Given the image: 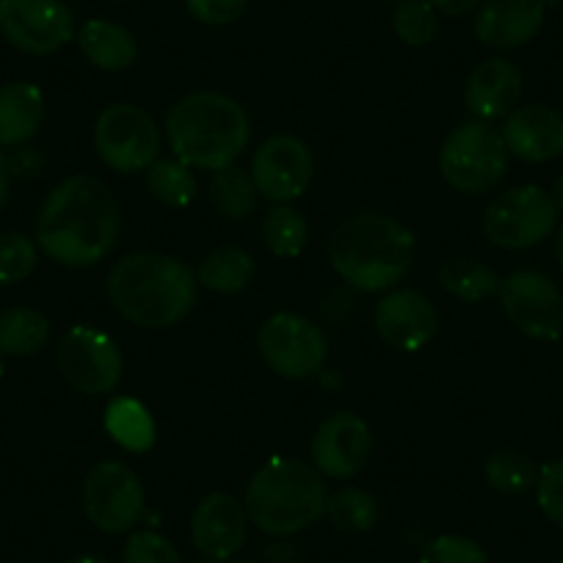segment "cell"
<instances>
[{"label":"cell","instance_id":"6da1fadb","mask_svg":"<svg viewBox=\"0 0 563 563\" xmlns=\"http://www.w3.org/2000/svg\"><path fill=\"white\" fill-rule=\"evenodd\" d=\"M122 232V208L102 180L73 175L47 194L36 219V243L56 263L89 268L106 260Z\"/></svg>","mask_w":563,"mask_h":563},{"label":"cell","instance_id":"7a4b0ae2","mask_svg":"<svg viewBox=\"0 0 563 563\" xmlns=\"http://www.w3.org/2000/svg\"><path fill=\"white\" fill-rule=\"evenodd\" d=\"M108 299L135 327L169 329L197 305V276L169 254H124L108 274Z\"/></svg>","mask_w":563,"mask_h":563},{"label":"cell","instance_id":"3957f363","mask_svg":"<svg viewBox=\"0 0 563 563\" xmlns=\"http://www.w3.org/2000/svg\"><path fill=\"white\" fill-rule=\"evenodd\" d=\"M417 241L409 227L384 213H356L340 221L327 243L332 268L365 294L393 290L415 263Z\"/></svg>","mask_w":563,"mask_h":563},{"label":"cell","instance_id":"277c9868","mask_svg":"<svg viewBox=\"0 0 563 563\" xmlns=\"http://www.w3.org/2000/svg\"><path fill=\"white\" fill-rule=\"evenodd\" d=\"M166 139L177 161L191 169L219 172L241 158L252 124L238 100L221 91H191L172 106Z\"/></svg>","mask_w":563,"mask_h":563},{"label":"cell","instance_id":"5b68a950","mask_svg":"<svg viewBox=\"0 0 563 563\" xmlns=\"http://www.w3.org/2000/svg\"><path fill=\"white\" fill-rule=\"evenodd\" d=\"M327 481L312 464L274 456L252 475L243 495L249 522L268 536H294L327 514Z\"/></svg>","mask_w":563,"mask_h":563},{"label":"cell","instance_id":"8992f818","mask_svg":"<svg viewBox=\"0 0 563 563\" xmlns=\"http://www.w3.org/2000/svg\"><path fill=\"white\" fill-rule=\"evenodd\" d=\"M440 172L453 191L467 197L497 188L508 172V147L503 133L481 119L453 128L442 141Z\"/></svg>","mask_w":563,"mask_h":563},{"label":"cell","instance_id":"52a82bcc","mask_svg":"<svg viewBox=\"0 0 563 563\" xmlns=\"http://www.w3.org/2000/svg\"><path fill=\"white\" fill-rule=\"evenodd\" d=\"M257 349L265 365L282 378L305 382L327 365L329 340L318 323L296 312H276L260 327Z\"/></svg>","mask_w":563,"mask_h":563},{"label":"cell","instance_id":"ba28073f","mask_svg":"<svg viewBox=\"0 0 563 563\" xmlns=\"http://www.w3.org/2000/svg\"><path fill=\"white\" fill-rule=\"evenodd\" d=\"M95 150L108 169L122 175L147 172L158 161V124L144 108L117 102L97 117Z\"/></svg>","mask_w":563,"mask_h":563},{"label":"cell","instance_id":"9c48e42d","mask_svg":"<svg viewBox=\"0 0 563 563\" xmlns=\"http://www.w3.org/2000/svg\"><path fill=\"white\" fill-rule=\"evenodd\" d=\"M558 224V208L541 186H517L489 202L484 213V235L495 246L519 252L547 241Z\"/></svg>","mask_w":563,"mask_h":563},{"label":"cell","instance_id":"30bf717a","mask_svg":"<svg viewBox=\"0 0 563 563\" xmlns=\"http://www.w3.org/2000/svg\"><path fill=\"white\" fill-rule=\"evenodd\" d=\"M147 511L139 475L122 462H100L84 481V514L102 533H128Z\"/></svg>","mask_w":563,"mask_h":563},{"label":"cell","instance_id":"8fae6325","mask_svg":"<svg viewBox=\"0 0 563 563\" xmlns=\"http://www.w3.org/2000/svg\"><path fill=\"white\" fill-rule=\"evenodd\" d=\"M56 365L64 382L84 395L111 393L124 371L117 340L84 323L73 327L58 340Z\"/></svg>","mask_w":563,"mask_h":563},{"label":"cell","instance_id":"7c38bea8","mask_svg":"<svg viewBox=\"0 0 563 563\" xmlns=\"http://www.w3.org/2000/svg\"><path fill=\"white\" fill-rule=\"evenodd\" d=\"M500 307L508 321L530 340H552L563 332V294L544 271L522 268L500 282Z\"/></svg>","mask_w":563,"mask_h":563},{"label":"cell","instance_id":"4fadbf2b","mask_svg":"<svg viewBox=\"0 0 563 563\" xmlns=\"http://www.w3.org/2000/svg\"><path fill=\"white\" fill-rule=\"evenodd\" d=\"M0 34L29 56H53L75 36L64 0H0Z\"/></svg>","mask_w":563,"mask_h":563},{"label":"cell","instance_id":"5bb4252c","mask_svg":"<svg viewBox=\"0 0 563 563\" xmlns=\"http://www.w3.org/2000/svg\"><path fill=\"white\" fill-rule=\"evenodd\" d=\"M316 172L310 147L296 135H271L252 158V180L260 197L288 205L307 191Z\"/></svg>","mask_w":563,"mask_h":563},{"label":"cell","instance_id":"9a60e30c","mask_svg":"<svg viewBox=\"0 0 563 563\" xmlns=\"http://www.w3.org/2000/svg\"><path fill=\"white\" fill-rule=\"evenodd\" d=\"M371 426L354 411H334L312 437V462L323 478H354L371 462Z\"/></svg>","mask_w":563,"mask_h":563},{"label":"cell","instance_id":"2e32d148","mask_svg":"<svg viewBox=\"0 0 563 563\" xmlns=\"http://www.w3.org/2000/svg\"><path fill=\"white\" fill-rule=\"evenodd\" d=\"M373 323L384 343L406 351V354L422 351L440 332V316H437L434 301L411 288L387 290V296L376 305Z\"/></svg>","mask_w":563,"mask_h":563},{"label":"cell","instance_id":"e0dca14e","mask_svg":"<svg viewBox=\"0 0 563 563\" xmlns=\"http://www.w3.org/2000/svg\"><path fill=\"white\" fill-rule=\"evenodd\" d=\"M249 517L238 497L210 492L199 500L191 517V541L208 561H230L246 544Z\"/></svg>","mask_w":563,"mask_h":563},{"label":"cell","instance_id":"ac0fdd59","mask_svg":"<svg viewBox=\"0 0 563 563\" xmlns=\"http://www.w3.org/2000/svg\"><path fill=\"white\" fill-rule=\"evenodd\" d=\"M508 155L528 164H547L563 155V117L550 106H519L503 124Z\"/></svg>","mask_w":563,"mask_h":563},{"label":"cell","instance_id":"d6986e66","mask_svg":"<svg viewBox=\"0 0 563 563\" xmlns=\"http://www.w3.org/2000/svg\"><path fill=\"white\" fill-rule=\"evenodd\" d=\"M547 0H484L475 14V36L492 51H517L544 25Z\"/></svg>","mask_w":563,"mask_h":563},{"label":"cell","instance_id":"ffe728a7","mask_svg":"<svg viewBox=\"0 0 563 563\" xmlns=\"http://www.w3.org/2000/svg\"><path fill=\"white\" fill-rule=\"evenodd\" d=\"M525 91L522 69L508 58H486L470 73L464 100L481 122L506 119L514 108H519Z\"/></svg>","mask_w":563,"mask_h":563},{"label":"cell","instance_id":"44dd1931","mask_svg":"<svg viewBox=\"0 0 563 563\" xmlns=\"http://www.w3.org/2000/svg\"><path fill=\"white\" fill-rule=\"evenodd\" d=\"M45 119V95L36 84L12 80L0 86V147H23Z\"/></svg>","mask_w":563,"mask_h":563},{"label":"cell","instance_id":"7402d4cb","mask_svg":"<svg viewBox=\"0 0 563 563\" xmlns=\"http://www.w3.org/2000/svg\"><path fill=\"white\" fill-rule=\"evenodd\" d=\"M80 53L106 73H122L139 58V45L124 25L111 20H89L78 29Z\"/></svg>","mask_w":563,"mask_h":563},{"label":"cell","instance_id":"603a6c76","mask_svg":"<svg viewBox=\"0 0 563 563\" xmlns=\"http://www.w3.org/2000/svg\"><path fill=\"white\" fill-rule=\"evenodd\" d=\"M108 437L130 453H144L155 445V420L150 409L135 398H113L106 409Z\"/></svg>","mask_w":563,"mask_h":563},{"label":"cell","instance_id":"cb8c5ba5","mask_svg":"<svg viewBox=\"0 0 563 563\" xmlns=\"http://www.w3.org/2000/svg\"><path fill=\"white\" fill-rule=\"evenodd\" d=\"M254 257L238 246H219L199 263L197 282H202L205 288L213 294H241L249 288V282L254 279Z\"/></svg>","mask_w":563,"mask_h":563},{"label":"cell","instance_id":"d4e9b609","mask_svg":"<svg viewBox=\"0 0 563 563\" xmlns=\"http://www.w3.org/2000/svg\"><path fill=\"white\" fill-rule=\"evenodd\" d=\"M51 340V321L34 307H12L0 312V354H40Z\"/></svg>","mask_w":563,"mask_h":563},{"label":"cell","instance_id":"484cf974","mask_svg":"<svg viewBox=\"0 0 563 563\" xmlns=\"http://www.w3.org/2000/svg\"><path fill=\"white\" fill-rule=\"evenodd\" d=\"M437 279H440V285L448 294L467 301V305L489 299V296H495L500 290V279H497L495 271L475 257L445 260L440 265V271H437Z\"/></svg>","mask_w":563,"mask_h":563},{"label":"cell","instance_id":"4316f807","mask_svg":"<svg viewBox=\"0 0 563 563\" xmlns=\"http://www.w3.org/2000/svg\"><path fill=\"white\" fill-rule=\"evenodd\" d=\"M208 194H210V205H213V208L230 221H241L246 219V216H252L254 208H257V197H260L257 186H254L252 180V172L238 169L235 164L213 172Z\"/></svg>","mask_w":563,"mask_h":563},{"label":"cell","instance_id":"83f0119b","mask_svg":"<svg viewBox=\"0 0 563 563\" xmlns=\"http://www.w3.org/2000/svg\"><path fill=\"white\" fill-rule=\"evenodd\" d=\"M260 235L268 252L279 260H294L305 252L307 238H310V227H307L305 216L290 205H274L268 213L263 216L260 224Z\"/></svg>","mask_w":563,"mask_h":563},{"label":"cell","instance_id":"f1b7e54d","mask_svg":"<svg viewBox=\"0 0 563 563\" xmlns=\"http://www.w3.org/2000/svg\"><path fill=\"white\" fill-rule=\"evenodd\" d=\"M147 188L164 208H188L197 197V177L191 166L177 158H158L147 169Z\"/></svg>","mask_w":563,"mask_h":563},{"label":"cell","instance_id":"f546056e","mask_svg":"<svg viewBox=\"0 0 563 563\" xmlns=\"http://www.w3.org/2000/svg\"><path fill=\"white\" fill-rule=\"evenodd\" d=\"M327 517L343 533H367L378 525V503L365 489H340L329 495Z\"/></svg>","mask_w":563,"mask_h":563},{"label":"cell","instance_id":"4dcf8cb0","mask_svg":"<svg viewBox=\"0 0 563 563\" xmlns=\"http://www.w3.org/2000/svg\"><path fill=\"white\" fill-rule=\"evenodd\" d=\"M486 484L492 489L503 492V495H525V492L536 489V478H539V470H536L533 459L525 456L522 451H497L495 456L486 462Z\"/></svg>","mask_w":563,"mask_h":563},{"label":"cell","instance_id":"1f68e13d","mask_svg":"<svg viewBox=\"0 0 563 563\" xmlns=\"http://www.w3.org/2000/svg\"><path fill=\"white\" fill-rule=\"evenodd\" d=\"M393 29L404 45L426 47L434 42L440 20L429 0H400L393 12Z\"/></svg>","mask_w":563,"mask_h":563},{"label":"cell","instance_id":"d6a6232c","mask_svg":"<svg viewBox=\"0 0 563 563\" xmlns=\"http://www.w3.org/2000/svg\"><path fill=\"white\" fill-rule=\"evenodd\" d=\"M40 263V249L23 232H0V285L29 279Z\"/></svg>","mask_w":563,"mask_h":563},{"label":"cell","instance_id":"836d02e7","mask_svg":"<svg viewBox=\"0 0 563 563\" xmlns=\"http://www.w3.org/2000/svg\"><path fill=\"white\" fill-rule=\"evenodd\" d=\"M417 563H489V558L478 541L467 539V536L445 533L422 547Z\"/></svg>","mask_w":563,"mask_h":563},{"label":"cell","instance_id":"e575fe53","mask_svg":"<svg viewBox=\"0 0 563 563\" xmlns=\"http://www.w3.org/2000/svg\"><path fill=\"white\" fill-rule=\"evenodd\" d=\"M124 563H183L180 550L166 536L155 530H139L130 533L122 550Z\"/></svg>","mask_w":563,"mask_h":563},{"label":"cell","instance_id":"d590c367","mask_svg":"<svg viewBox=\"0 0 563 563\" xmlns=\"http://www.w3.org/2000/svg\"><path fill=\"white\" fill-rule=\"evenodd\" d=\"M536 503L552 525L563 528V459L544 464L536 478Z\"/></svg>","mask_w":563,"mask_h":563},{"label":"cell","instance_id":"8d00e7d4","mask_svg":"<svg viewBox=\"0 0 563 563\" xmlns=\"http://www.w3.org/2000/svg\"><path fill=\"white\" fill-rule=\"evenodd\" d=\"M186 7L199 23L210 25V29H224V25L241 20L249 0H186Z\"/></svg>","mask_w":563,"mask_h":563},{"label":"cell","instance_id":"74e56055","mask_svg":"<svg viewBox=\"0 0 563 563\" xmlns=\"http://www.w3.org/2000/svg\"><path fill=\"white\" fill-rule=\"evenodd\" d=\"M429 3L434 7V12L445 14V18H462L481 7V0H429Z\"/></svg>","mask_w":563,"mask_h":563},{"label":"cell","instance_id":"f35d334b","mask_svg":"<svg viewBox=\"0 0 563 563\" xmlns=\"http://www.w3.org/2000/svg\"><path fill=\"white\" fill-rule=\"evenodd\" d=\"M9 186H12V169H9L7 155L0 153V210H3L9 199Z\"/></svg>","mask_w":563,"mask_h":563},{"label":"cell","instance_id":"ab89813d","mask_svg":"<svg viewBox=\"0 0 563 563\" xmlns=\"http://www.w3.org/2000/svg\"><path fill=\"white\" fill-rule=\"evenodd\" d=\"M547 194H550V199L555 202V208L563 210V175L555 177V183H552V188Z\"/></svg>","mask_w":563,"mask_h":563},{"label":"cell","instance_id":"60d3db41","mask_svg":"<svg viewBox=\"0 0 563 563\" xmlns=\"http://www.w3.org/2000/svg\"><path fill=\"white\" fill-rule=\"evenodd\" d=\"M555 257H558V265L563 268V224H561V230H558V238H555Z\"/></svg>","mask_w":563,"mask_h":563},{"label":"cell","instance_id":"b9f144b4","mask_svg":"<svg viewBox=\"0 0 563 563\" xmlns=\"http://www.w3.org/2000/svg\"><path fill=\"white\" fill-rule=\"evenodd\" d=\"M69 563H108V561L100 555H78V558H73Z\"/></svg>","mask_w":563,"mask_h":563},{"label":"cell","instance_id":"7bdbcfd3","mask_svg":"<svg viewBox=\"0 0 563 563\" xmlns=\"http://www.w3.org/2000/svg\"><path fill=\"white\" fill-rule=\"evenodd\" d=\"M7 376V362H3V354H0V378Z\"/></svg>","mask_w":563,"mask_h":563},{"label":"cell","instance_id":"ee69618b","mask_svg":"<svg viewBox=\"0 0 563 563\" xmlns=\"http://www.w3.org/2000/svg\"><path fill=\"white\" fill-rule=\"evenodd\" d=\"M199 563H224V561H208V558H205V561H199Z\"/></svg>","mask_w":563,"mask_h":563},{"label":"cell","instance_id":"f6af8a7d","mask_svg":"<svg viewBox=\"0 0 563 563\" xmlns=\"http://www.w3.org/2000/svg\"><path fill=\"white\" fill-rule=\"evenodd\" d=\"M387 3H400V0H387Z\"/></svg>","mask_w":563,"mask_h":563},{"label":"cell","instance_id":"bcb514c9","mask_svg":"<svg viewBox=\"0 0 563 563\" xmlns=\"http://www.w3.org/2000/svg\"><path fill=\"white\" fill-rule=\"evenodd\" d=\"M555 563H563V558H558V561Z\"/></svg>","mask_w":563,"mask_h":563}]
</instances>
